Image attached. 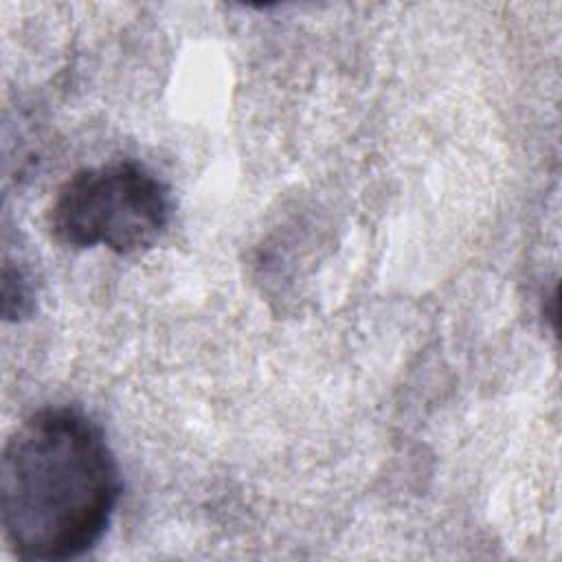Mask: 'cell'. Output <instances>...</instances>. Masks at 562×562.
<instances>
[{
  "instance_id": "obj_1",
  "label": "cell",
  "mask_w": 562,
  "mask_h": 562,
  "mask_svg": "<svg viewBox=\"0 0 562 562\" xmlns=\"http://www.w3.org/2000/svg\"><path fill=\"white\" fill-rule=\"evenodd\" d=\"M121 472L103 430L86 413L48 406L7 439L0 514L11 549L26 560H70L108 531Z\"/></svg>"
},
{
  "instance_id": "obj_2",
  "label": "cell",
  "mask_w": 562,
  "mask_h": 562,
  "mask_svg": "<svg viewBox=\"0 0 562 562\" xmlns=\"http://www.w3.org/2000/svg\"><path fill=\"white\" fill-rule=\"evenodd\" d=\"M171 209V193L156 173L136 160H112L75 171L57 189L48 222L68 248L138 255L162 237Z\"/></svg>"
}]
</instances>
